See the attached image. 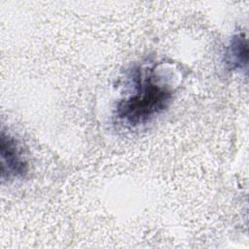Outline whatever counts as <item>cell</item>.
Instances as JSON below:
<instances>
[{"label":"cell","mask_w":249,"mask_h":249,"mask_svg":"<svg viewBox=\"0 0 249 249\" xmlns=\"http://www.w3.org/2000/svg\"><path fill=\"white\" fill-rule=\"evenodd\" d=\"M128 84L129 92L115 109L117 121L128 127L150 123L168 108L174 95L173 87L163 79L156 64L131 69Z\"/></svg>","instance_id":"6da1fadb"},{"label":"cell","mask_w":249,"mask_h":249,"mask_svg":"<svg viewBox=\"0 0 249 249\" xmlns=\"http://www.w3.org/2000/svg\"><path fill=\"white\" fill-rule=\"evenodd\" d=\"M18 140L4 130L0 137L1 175L3 180H14L25 177L28 163Z\"/></svg>","instance_id":"7a4b0ae2"},{"label":"cell","mask_w":249,"mask_h":249,"mask_svg":"<svg viewBox=\"0 0 249 249\" xmlns=\"http://www.w3.org/2000/svg\"><path fill=\"white\" fill-rule=\"evenodd\" d=\"M223 62L230 71H246L248 63V45L245 33L238 32L231 38L224 53Z\"/></svg>","instance_id":"3957f363"}]
</instances>
